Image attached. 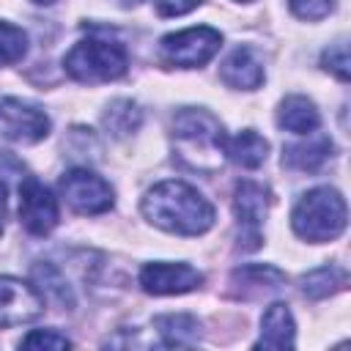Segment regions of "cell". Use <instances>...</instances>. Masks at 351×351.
I'll use <instances>...</instances> for the list:
<instances>
[{"instance_id": "6da1fadb", "label": "cell", "mask_w": 351, "mask_h": 351, "mask_svg": "<svg viewBox=\"0 0 351 351\" xmlns=\"http://www.w3.org/2000/svg\"><path fill=\"white\" fill-rule=\"evenodd\" d=\"M143 214L151 225L178 236H200L214 225V206L184 181L151 186L143 197Z\"/></svg>"}, {"instance_id": "7a4b0ae2", "label": "cell", "mask_w": 351, "mask_h": 351, "mask_svg": "<svg viewBox=\"0 0 351 351\" xmlns=\"http://www.w3.org/2000/svg\"><path fill=\"white\" fill-rule=\"evenodd\" d=\"M346 217L348 214H346L343 195L332 186H318L299 197L291 214V225L299 239L324 244L337 239L346 230Z\"/></svg>"}, {"instance_id": "3957f363", "label": "cell", "mask_w": 351, "mask_h": 351, "mask_svg": "<svg viewBox=\"0 0 351 351\" xmlns=\"http://www.w3.org/2000/svg\"><path fill=\"white\" fill-rule=\"evenodd\" d=\"M129 58L126 49L115 41H104V38H85L80 44H74L66 58H63V69L71 80L77 82H110L126 74Z\"/></svg>"}, {"instance_id": "277c9868", "label": "cell", "mask_w": 351, "mask_h": 351, "mask_svg": "<svg viewBox=\"0 0 351 351\" xmlns=\"http://www.w3.org/2000/svg\"><path fill=\"white\" fill-rule=\"evenodd\" d=\"M173 140L181 148V156H195L192 167H197V156H217L222 162V123L208 110L184 107L173 118Z\"/></svg>"}, {"instance_id": "5b68a950", "label": "cell", "mask_w": 351, "mask_h": 351, "mask_svg": "<svg viewBox=\"0 0 351 351\" xmlns=\"http://www.w3.org/2000/svg\"><path fill=\"white\" fill-rule=\"evenodd\" d=\"M222 47V36L219 30L200 25V27H186L178 33H170L162 38L159 49H162V60L178 69H197L206 60H211L217 55V49Z\"/></svg>"}, {"instance_id": "8992f818", "label": "cell", "mask_w": 351, "mask_h": 351, "mask_svg": "<svg viewBox=\"0 0 351 351\" xmlns=\"http://www.w3.org/2000/svg\"><path fill=\"white\" fill-rule=\"evenodd\" d=\"M60 195L77 214H101L112 208L110 184L85 167H74L60 178Z\"/></svg>"}, {"instance_id": "52a82bcc", "label": "cell", "mask_w": 351, "mask_h": 351, "mask_svg": "<svg viewBox=\"0 0 351 351\" xmlns=\"http://www.w3.org/2000/svg\"><path fill=\"white\" fill-rule=\"evenodd\" d=\"M233 211L239 219V247L241 250H258L261 247V225L269 211V192L266 186L255 181H239Z\"/></svg>"}, {"instance_id": "ba28073f", "label": "cell", "mask_w": 351, "mask_h": 351, "mask_svg": "<svg viewBox=\"0 0 351 351\" xmlns=\"http://www.w3.org/2000/svg\"><path fill=\"white\" fill-rule=\"evenodd\" d=\"M19 222L33 236H47L58 225V203L33 176H25L19 184Z\"/></svg>"}, {"instance_id": "9c48e42d", "label": "cell", "mask_w": 351, "mask_h": 351, "mask_svg": "<svg viewBox=\"0 0 351 351\" xmlns=\"http://www.w3.org/2000/svg\"><path fill=\"white\" fill-rule=\"evenodd\" d=\"M44 313V296L19 277H0V326H22Z\"/></svg>"}, {"instance_id": "30bf717a", "label": "cell", "mask_w": 351, "mask_h": 351, "mask_svg": "<svg viewBox=\"0 0 351 351\" xmlns=\"http://www.w3.org/2000/svg\"><path fill=\"white\" fill-rule=\"evenodd\" d=\"M0 134L14 143H38L49 134V118L27 101L0 99Z\"/></svg>"}, {"instance_id": "8fae6325", "label": "cell", "mask_w": 351, "mask_h": 351, "mask_svg": "<svg viewBox=\"0 0 351 351\" xmlns=\"http://www.w3.org/2000/svg\"><path fill=\"white\" fill-rule=\"evenodd\" d=\"M203 282V274L192 269L189 263H148L140 271V285L145 293L154 296H170V293H186L195 291Z\"/></svg>"}, {"instance_id": "7c38bea8", "label": "cell", "mask_w": 351, "mask_h": 351, "mask_svg": "<svg viewBox=\"0 0 351 351\" xmlns=\"http://www.w3.org/2000/svg\"><path fill=\"white\" fill-rule=\"evenodd\" d=\"M219 77H222V82H225L228 88H236V90H255V88H261V82H263V63H261V58L255 55V49L239 47V49H233V52L225 58V63H222V69H219Z\"/></svg>"}, {"instance_id": "4fadbf2b", "label": "cell", "mask_w": 351, "mask_h": 351, "mask_svg": "<svg viewBox=\"0 0 351 351\" xmlns=\"http://www.w3.org/2000/svg\"><path fill=\"white\" fill-rule=\"evenodd\" d=\"M293 337H296V326H293V315L288 310V304L274 302L261 321V337H258V348H293Z\"/></svg>"}, {"instance_id": "5bb4252c", "label": "cell", "mask_w": 351, "mask_h": 351, "mask_svg": "<svg viewBox=\"0 0 351 351\" xmlns=\"http://www.w3.org/2000/svg\"><path fill=\"white\" fill-rule=\"evenodd\" d=\"M222 154H225L233 165L247 167V170H255V167H261V165L266 162L269 143H266L258 132L244 129V132H239V134H233V137L225 134V140H222Z\"/></svg>"}, {"instance_id": "9a60e30c", "label": "cell", "mask_w": 351, "mask_h": 351, "mask_svg": "<svg viewBox=\"0 0 351 351\" xmlns=\"http://www.w3.org/2000/svg\"><path fill=\"white\" fill-rule=\"evenodd\" d=\"M282 282H285V274L280 269L263 266V263H250L230 274V285L239 296H261V293L280 288Z\"/></svg>"}, {"instance_id": "2e32d148", "label": "cell", "mask_w": 351, "mask_h": 351, "mask_svg": "<svg viewBox=\"0 0 351 351\" xmlns=\"http://www.w3.org/2000/svg\"><path fill=\"white\" fill-rule=\"evenodd\" d=\"M332 156V140L324 134L310 137L307 143H293L282 151V165L299 173H315Z\"/></svg>"}, {"instance_id": "e0dca14e", "label": "cell", "mask_w": 351, "mask_h": 351, "mask_svg": "<svg viewBox=\"0 0 351 351\" xmlns=\"http://www.w3.org/2000/svg\"><path fill=\"white\" fill-rule=\"evenodd\" d=\"M277 123L280 129L293 132V134H313L321 123V115L307 96H288L280 101Z\"/></svg>"}, {"instance_id": "ac0fdd59", "label": "cell", "mask_w": 351, "mask_h": 351, "mask_svg": "<svg viewBox=\"0 0 351 351\" xmlns=\"http://www.w3.org/2000/svg\"><path fill=\"white\" fill-rule=\"evenodd\" d=\"M154 326L159 329L162 335V343L165 346H195L197 337H200V324L195 315L189 313H170V315H156L154 318Z\"/></svg>"}, {"instance_id": "d6986e66", "label": "cell", "mask_w": 351, "mask_h": 351, "mask_svg": "<svg viewBox=\"0 0 351 351\" xmlns=\"http://www.w3.org/2000/svg\"><path fill=\"white\" fill-rule=\"evenodd\" d=\"M346 269L340 266H318L313 271H307L302 277V293L307 299H326L332 293H337L340 288H346Z\"/></svg>"}, {"instance_id": "ffe728a7", "label": "cell", "mask_w": 351, "mask_h": 351, "mask_svg": "<svg viewBox=\"0 0 351 351\" xmlns=\"http://www.w3.org/2000/svg\"><path fill=\"white\" fill-rule=\"evenodd\" d=\"M101 123H104V129H107L112 137H129L132 132L140 129L143 112H140V107H137L132 99H115V101H110V107H107Z\"/></svg>"}, {"instance_id": "44dd1931", "label": "cell", "mask_w": 351, "mask_h": 351, "mask_svg": "<svg viewBox=\"0 0 351 351\" xmlns=\"http://www.w3.org/2000/svg\"><path fill=\"white\" fill-rule=\"evenodd\" d=\"M33 277L38 282V293L52 299L55 304L60 307H74V296H71V288L66 282V277L52 266V263H36L33 266Z\"/></svg>"}, {"instance_id": "7402d4cb", "label": "cell", "mask_w": 351, "mask_h": 351, "mask_svg": "<svg viewBox=\"0 0 351 351\" xmlns=\"http://www.w3.org/2000/svg\"><path fill=\"white\" fill-rule=\"evenodd\" d=\"M27 52V36L22 27L0 22V66L16 63L22 60V55Z\"/></svg>"}, {"instance_id": "603a6c76", "label": "cell", "mask_w": 351, "mask_h": 351, "mask_svg": "<svg viewBox=\"0 0 351 351\" xmlns=\"http://www.w3.org/2000/svg\"><path fill=\"white\" fill-rule=\"evenodd\" d=\"M22 348H69L71 340L55 329H36L19 340Z\"/></svg>"}, {"instance_id": "cb8c5ba5", "label": "cell", "mask_w": 351, "mask_h": 351, "mask_svg": "<svg viewBox=\"0 0 351 351\" xmlns=\"http://www.w3.org/2000/svg\"><path fill=\"white\" fill-rule=\"evenodd\" d=\"M321 63H324V69L332 71L340 82H346V80H348V47H346V41L332 44V47L324 52Z\"/></svg>"}, {"instance_id": "d4e9b609", "label": "cell", "mask_w": 351, "mask_h": 351, "mask_svg": "<svg viewBox=\"0 0 351 351\" xmlns=\"http://www.w3.org/2000/svg\"><path fill=\"white\" fill-rule=\"evenodd\" d=\"M288 5L299 19L315 22V19H324L335 8V0H288Z\"/></svg>"}, {"instance_id": "484cf974", "label": "cell", "mask_w": 351, "mask_h": 351, "mask_svg": "<svg viewBox=\"0 0 351 351\" xmlns=\"http://www.w3.org/2000/svg\"><path fill=\"white\" fill-rule=\"evenodd\" d=\"M154 5H156V11L162 16H181V14L192 11V8H197L200 0H154Z\"/></svg>"}, {"instance_id": "4316f807", "label": "cell", "mask_w": 351, "mask_h": 351, "mask_svg": "<svg viewBox=\"0 0 351 351\" xmlns=\"http://www.w3.org/2000/svg\"><path fill=\"white\" fill-rule=\"evenodd\" d=\"M3 225H5V186L0 184V233H3Z\"/></svg>"}, {"instance_id": "83f0119b", "label": "cell", "mask_w": 351, "mask_h": 351, "mask_svg": "<svg viewBox=\"0 0 351 351\" xmlns=\"http://www.w3.org/2000/svg\"><path fill=\"white\" fill-rule=\"evenodd\" d=\"M33 3H38V5H52L55 0H33Z\"/></svg>"}, {"instance_id": "f1b7e54d", "label": "cell", "mask_w": 351, "mask_h": 351, "mask_svg": "<svg viewBox=\"0 0 351 351\" xmlns=\"http://www.w3.org/2000/svg\"><path fill=\"white\" fill-rule=\"evenodd\" d=\"M239 3H250V0H239Z\"/></svg>"}]
</instances>
